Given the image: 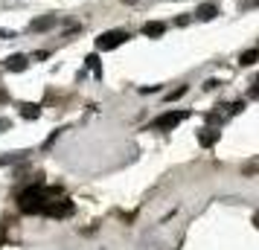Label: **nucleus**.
I'll return each instance as SVG.
<instances>
[{
	"instance_id": "11",
	"label": "nucleus",
	"mask_w": 259,
	"mask_h": 250,
	"mask_svg": "<svg viewBox=\"0 0 259 250\" xmlns=\"http://www.w3.org/2000/svg\"><path fill=\"white\" fill-rule=\"evenodd\" d=\"M257 59H259V50H248V53H242V56H239V64H242V67H251Z\"/></svg>"
},
{
	"instance_id": "8",
	"label": "nucleus",
	"mask_w": 259,
	"mask_h": 250,
	"mask_svg": "<svg viewBox=\"0 0 259 250\" xmlns=\"http://www.w3.org/2000/svg\"><path fill=\"white\" fill-rule=\"evenodd\" d=\"M163 32H166V24H161V21H149L143 27V35H149V38H161Z\"/></svg>"
},
{
	"instance_id": "17",
	"label": "nucleus",
	"mask_w": 259,
	"mask_h": 250,
	"mask_svg": "<svg viewBox=\"0 0 259 250\" xmlns=\"http://www.w3.org/2000/svg\"><path fill=\"white\" fill-rule=\"evenodd\" d=\"M257 3H259V0H257Z\"/></svg>"
},
{
	"instance_id": "1",
	"label": "nucleus",
	"mask_w": 259,
	"mask_h": 250,
	"mask_svg": "<svg viewBox=\"0 0 259 250\" xmlns=\"http://www.w3.org/2000/svg\"><path fill=\"white\" fill-rule=\"evenodd\" d=\"M53 192H56V189L30 187L24 195H21V210H24L27 216H38V213H44L47 204H50V195H53Z\"/></svg>"
},
{
	"instance_id": "15",
	"label": "nucleus",
	"mask_w": 259,
	"mask_h": 250,
	"mask_svg": "<svg viewBox=\"0 0 259 250\" xmlns=\"http://www.w3.org/2000/svg\"><path fill=\"white\" fill-rule=\"evenodd\" d=\"M123 3H134V0H123Z\"/></svg>"
},
{
	"instance_id": "2",
	"label": "nucleus",
	"mask_w": 259,
	"mask_h": 250,
	"mask_svg": "<svg viewBox=\"0 0 259 250\" xmlns=\"http://www.w3.org/2000/svg\"><path fill=\"white\" fill-rule=\"evenodd\" d=\"M126 41H129V32L126 30H108L97 38V47L99 50H114V47H120V44H126Z\"/></svg>"
},
{
	"instance_id": "7",
	"label": "nucleus",
	"mask_w": 259,
	"mask_h": 250,
	"mask_svg": "<svg viewBox=\"0 0 259 250\" xmlns=\"http://www.w3.org/2000/svg\"><path fill=\"white\" fill-rule=\"evenodd\" d=\"M216 15H219V6H216V3H204V6L195 9V18H198V21H213Z\"/></svg>"
},
{
	"instance_id": "4",
	"label": "nucleus",
	"mask_w": 259,
	"mask_h": 250,
	"mask_svg": "<svg viewBox=\"0 0 259 250\" xmlns=\"http://www.w3.org/2000/svg\"><path fill=\"white\" fill-rule=\"evenodd\" d=\"M44 213H47V216H53V219H67V216H73V213H76V207H73V201H67V198H65V201H56V204L50 201Z\"/></svg>"
},
{
	"instance_id": "12",
	"label": "nucleus",
	"mask_w": 259,
	"mask_h": 250,
	"mask_svg": "<svg viewBox=\"0 0 259 250\" xmlns=\"http://www.w3.org/2000/svg\"><path fill=\"white\" fill-rule=\"evenodd\" d=\"M85 64H88V67H91L97 76H102V64H99V56H94V53H91V56L85 59Z\"/></svg>"
},
{
	"instance_id": "3",
	"label": "nucleus",
	"mask_w": 259,
	"mask_h": 250,
	"mask_svg": "<svg viewBox=\"0 0 259 250\" xmlns=\"http://www.w3.org/2000/svg\"><path fill=\"white\" fill-rule=\"evenodd\" d=\"M187 117H190L187 111H169V114L158 117V120L152 123V128H158V131H172L175 125H181L184 120H187Z\"/></svg>"
},
{
	"instance_id": "14",
	"label": "nucleus",
	"mask_w": 259,
	"mask_h": 250,
	"mask_svg": "<svg viewBox=\"0 0 259 250\" xmlns=\"http://www.w3.org/2000/svg\"><path fill=\"white\" fill-rule=\"evenodd\" d=\"M187 94V88H178V91H172V94L166 96V99H169V102H172V99H181V96Z\"/></svg>"
},
{
	"instance_id": "5",
	"label": "nucleus",
	"mask_w": 259,
	"mask_h": 250,
	"mask_svg": "<svg viewBox=\"0 0 259 250\" xmlns=\"http://www.w3.org/2000/svg\"><path fill=\"white\" fill-rule=\"evenodd\" d=\"M27 64H30V56L15 53V56H9V59H6V70H9V73H24V70H27Z\"/></svg>"
},
{
	"instance_id": "16",
	"label": "nucleus",
	"mask_w": 259,
	"mask_h": 250,
	"mask_svg": "<svg viewBox=\"0 0 259 250\" xmlns=\"http://www.w3.org/2000/svg\"><path fill=\"white\" fill-rule=\"evenodd\" d=\"M257 227H259V216H257Z\"/></svg>"
},
{
	"instance_id": "13",
	"label": "nucleus",
	"mask_w": 259,
	"mask_h": 250,
	"mask_svg": "<svg viewBox=\"0 0 259 250\" xmlns=\"http://www.w3.org/2000/svg\"><path fill=\"white\" fill-rule=\"evenodd\" d=\"M32 59H38V62H44V59H50V50H35Z\"/></svg>"
},
{
	"instance_id": "10",
	"label": "nucleus",
	"mask_w": 259,
	"mask_h": 250,
	"mask_svg": "<svg viewBox=\"0 0 259 250\" xmlns=\"http://www.w3.org/2000/svg\"><path fill=\"white\" fill-rule=\"evenodd\" d=\"M216 140H219V131H213V128H204V131L198 134V143H201V146H213Z\"/></svg>"
},
{
	"instance_id": "9",
	"label": "nucleus",
	"mask_w": 259,
	"mask_h": 250,
	"mask_svg": "<svg viewBox=\"0 0 259 250\" xmlns=\"http://www.w3.org/2000/svg\"><path fill=\"white\" fill-rule=\"evenodd\" d=\"M18 111H21V117H24V120H38V117H41V108H38L35 102H24Z\"/></svg>"
},
{
	"instance_id": "6",
	"label": "nucleus",
	"mask_w": 259,
	"mask_h": 250,
	"mask_svg": "<svg viewBox=\"0 0 259 250\" xmlns=\"http://www.w3.org/2000/svg\"><path fill=\"white\" fill-rule=\"evenodd\" d=\"M59 21H56V15H41V18H35L32 24H30V30L32 32H44V30H53Z\"/></svg>"
}]
</instances>
